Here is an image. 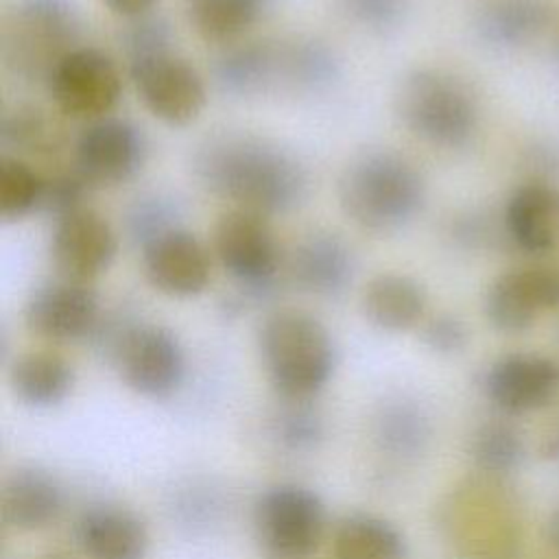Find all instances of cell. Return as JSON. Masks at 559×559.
Wrapping results in <instances>:
<instances>
[{"label": "cell", "instance_id": "cell-1", "mask_svg": "<svg viewBox=\"0 0 559 559\" xmlns=\"http://www.w3.org/2000/svg\"><path fill=\"white\" fill-rule=\"evenodd\" d=\"M192 170L212 194L262 216L297 207L308 188L304 166L288 151L247 133L207 138L192 157Z\"/></svg>", "mask_w": 559, "mask_h": 559}, {"label": "cell", "instance_id": "cell-2", "mask_svg": "<svg viewBox=\"0 0 559 559\" xmlns=\"http://www.w3.org/2000/svg\"><path fill=\"white\" fill-rule=\"evenodd\" d=\"M426 183L411 159L393 151H367L338 177L341 210L365 231L393 234L424 207Z\"/></svg>", "mask_w": 559, "mask_h": 559}, {"label": "cell", "instance_id": "cell-3", "mask_svg": "<svg viewBox=\"0 0 559 559\" xmlns=\"http://www.w3.org/2000/svg\"><path fill=\"white\" fill-rule=\"evenodd\" d=\"M258 349L271 386L288 402H308L336 369L330 330L310 312L273 310L258 330Z\"/></svg>", "mask_w": 559, "mask_h": 559}, {"label": "cell", "instance_id": "cell-4", "mask_svg": "<svg viewBox=\"0 0 559 559\" xmlns=\"http://www.w3.org/2000/svg\"><path fill=\"white\" fill-rule=\"evenodd\" d=\"M402 124L437 148H463L478 131V103L465 81L441 68L408 72L395 94Z\"/></svg>", "mask_w": 559, "mask_h": 559}, {"label": "cell", "instance_id": "cell-5", "mask_svg": "<svg viewBox=\"0 0 559 559\" xmlns=\"http://www.w3.org/2000/svg\"><path fill=\"white\" fill-rule=\"evenodd\" d=\"M212 247L223 271L236 282L225 304L240 312L247 304H262L282 286V255L266 216L240 207L221 214L212 231Z\"/></svg>", "mask_w": 559, "mask_h": 559}, {"label": "cell", "instance_id": "cell-6", "mask_svg": "<svg viewBox=\"0 0 559 559\" xmlns=\"http://www.w3.org/2000/svg\"><path fill=\"white\" fill-rule=\"evenodd\" d=\"M79 13L70 0H17L4 17L2 59L26 81H46L57 61L76 48Z\"/></svg>", "mask_w": 559, "mask_h": 559}, {"label": "cell", "instance_id": "cell-7", "mask_svg": "<svg viewBox=\"0 0 559 559\" xmlns=\"http://www.w3.org/2000/svg\"><path fill=\"white\" fill-rule=\"evenodd\" d=\"M105 343L122 382L138 395L162 400L173 395L186 376L179 338L164 325L116 321Z\"/></svg>", "mask_w": 559, "mask_h": 559}, {"label": "cell", "instance_id": "cell-8", "mask_svg": "<svg viewBox=\"0 0 559 559\" xmlns=\"http://www.w3.org/2000/svg\"><path fill=\"white\" fill-rule=\"evenodd\" d=\"M325 504L301 485H275L253 504L255 537L280 559L312 555L325 535Z\"/></svg>", "mask_w": 559, "mask_h": 559}, {"label": "cell", "instance_id": "cell-9", "mask_svg": "<svg viewBox=\"0 0 559 559\" xmlns=\"http://www.w3.org/2000/svg\"><path fill=\"white\" fill-rule=\"evenodd\" d=\"M46 85L61 114L90 122L109 116L122 94L116 61L94 46H76L63 55L50 70Z\"/></svg>", "mask_w": 559, "mask_h": 559}, {"label": "cell", "instance_id": "cell-10", "mask_svg": "<svg viewBox=\"0 0 559 559\" xmlns=\"http://www.w3.org/2000/svg\"><path fill=\"white\" fill-rule=\"evenodd\" d=\"M129 74L144 107L170 127L190 124L205 107L203 76L173 50L131 61Z\"/></svg>", "mask_w": 559, "mask_h": 559}, {"label": "cell", "instance_id": "cell-11", "mask_svg": "<svg viewBox=\"0 0 559 559\" xmlns=\"http://www.w3.org/2000/svg\"><path fill=\"white\" fill-rule=\"evenodd\" d=\"M559 306V269L522 264L500 273L485 293V317L498 332H524Z\"/></svg>", "mask_w": 559, "mask_h": 559}, {"label": "cell", "instance_id": "cell-12", "mask_svg": "<svg viewBox=\"0 0 559 559\" xmlns=\"http://www.w3.org/2000/svg\"><path fill=\"white\" fill-rule=\"evenodd\" d=\"M100 319L98 295L92 284L61 275L39 284L24 308L26 328L35 336L55 343L94 336Z\"/></svg>", "mask_w": 559, "mask_h": 559}, {"label": "cell", "instance_id": "cell-13", "mask_svg": "<svg viewBox=\"0 0 559 559\" xmlns=\"http://www.w3.org/2000/svg\"><path fill=\"white\" fill-rule=\"evenodd\" d=\"M142 131L116 116L92 120L74 142V170L92 186H116L131 179L144 162Z\"/></svg>", "mask_w": 559, "mask_h": 559}, {"label": "cell", "instance_id": "cell-14", "mask_svg": "<svg viewBox=\"0 0 559 559\" xmlns=\"http://www.w3.org/2000/svg\"><path fill=\"white\" fill-rule=\"evenodd\" d=\"M118 251V236L109 221L92 207H79L55 218L50 258L57 275L92 284L105 273Z\"/></svg>", "mask_w": 559, "mask_h": 559}, {"label": "cell", "instance_id": "cell-15", "mask_svg": "<svg viewBox=\"0 0 559 559\" xmlns=\"http://www.w3.org/2000/svg\"><path fill=\"white\" fill-rule=\"evenodd\" d=\"M148 284L168 297H194L210 284L212 262L205 245L183 227H175L142 247Z\"/></svg>", "mask_w": 559, "mask_h": 559}, {"label": "cell", "instance_id": "cell-16", "mask_svg": "<svg viewBox=\"0 0 559 559\" xmlns=\"http://www.w3.org/2000/svg\"><path fill=\"white\" fill-rule=\"evenodd\" d=\"M485 393L504 413H531L559 393V365L542 354H509L485 373Z\"/></svg>", "mask_w": 559, "mask_h": 559}, {"label": "cell", "instance_id": "cell-17", "mask_svg": "<svg viewBox=\"0 0 559 559\" xmlns=\"http://www.w3.org/2000/svg\"><path fill=\"white\" fill-rule=\"evenodd\" d=\"M354 271V251L341 236L312 231L293 247L284 273L295 288L314 297L334 299L349 288Z\"/></svg>", "mask_w": 559, "mask_h": 559}, {"label": "cell", "instance_id": "cell-18", "mask_svg": "<svg viewBox=\"0 0 559 559\" xmlns=\"http://www.w3.org/2000/svg\"><path fill=\"white\" fill-rule=\"evenodd\" d=\"M502 229L524 253L555 251L559 247V186L548 179L520 183L504 203Z\"/></svg>", "mask_w": 559, "mask_h": 559}, {"label": "cell", "instance_id": "cell-19", "mask_svg": "<svg viewBox=\"0 0 559 559\" xmlns=\"http://www.w3.org/2000/svg\"><path fill=\"white\" fill-rule=\"evenodd\" d=\"M74 539L87 559H144L146 524L118 504H92L74 522Z\"/></svg>", "mask_w": 559, "mask_h": 559}, {"label": "cell", "instance_id": "cell-20", "mask_svg": "<svg viewBox=\"0 0 559 559\" xmlns=\"http://www.w3.org/2000/svg\"><path fill=\"white\" fill-rule=\"evenodd\" d=\"M214 83L234 96H253L280 87V39L236 41L212 61Z\"/></svg>", "mask_w": 559, "mask_h": 559}, {"label": "cell", "instance_id": "cell-21", "mask_svg": "<svg viewBox=\"0 0 559 559\" xmlns=\"http://www.w3.org/2000/svg\"><path fill=\"white\" fill-rule=\"evenodd\" d=\"M2 520L15 531H39L52 524L63 509V491L52 474L37 467H17L0 493Z\"/></svg>", "mask_w": 559, "mask_h": 559}, {"label": "cell", "instance_id": "cell-22", "mask_svg": "<svg viewBox=\"0 0 559 559\" xmlns=\"http://www.w3.org/2000/svg\"><path fill=\"white\" fill-rule=\"evenodd\" d=\"M360 306L371 325L386 332H404L421 321L426 290L411 275L380 273L367 282Z\"/></svg>", "mask_w": 559, "mask_h": 559}, {"label": "cell", "instance_id": "cell-23", "mask_svg": "<svg viewBox=\"0 0 559 559\" xmlns=\"http://www.w3.org/2000/svg\"><path fill=\"white\" fill-rule=\"evenodd\" d=\"M9 382L22 404L31 408H52L72 393L74 369L61 354L37 349L13 360Z\"/></svg>", "mask_w": 559, "mask_h": 559}, {"label": "cell", "instance_id": "cell-24", "mask_svg": "<svg viewBox=\"0 0 559 559\" xmlns=\"http://www.w3.org/2000/svg\"><path fill=\"white\" fill-rule=\"evenodd\" d=\"M550 22L544 0H491L476 13V33L491 48L511 50L535 41Z\"/></svg>", "mask_w": 559, "mask_h": 559}, {"label": "cell", "instance_id": "cell-25", "mask_svg": "<svg viewBox=\"0 0 559 559\" xmlns=\"http://www.w3.org/2000/svg\"><path fill=\"white\" fill-rule=\"evenodd\" d=\"M332 559H406V539L395 524L371 513H354L338 522Z\"/></svg>", "mask_w": 559, "mask_h": 559}, {"label": "cell", "instance_id": "cell-26", "mask_svg": "<svg viewBox=\"0 0 559 559\" xmlns=\"http://www.w3.org/2000/svg\"><path fill=\"white\" fill-rule=\"evenodd\" d=\"M282 90L299 94H319L341 74L334 50L314 37L280 39Z\"/></svg>", "mask_w": 559, "mask_h": 559}, {"label": "cell", "instance_id": "cell-27", "mask_svg": "<svg viewBox=\"0 0 559 559\" xmlns=\"http://www.w3.org/2000/svg\"><path fill=\"white\" fill-rule=\"evenodd\" d=\"M266 0H183L188 24L210 44H236L262 17Z\"/></svg>", "mask_w": 559, "mask_h": 559}, {"label": "cell", "instance_id": "cell-28", "mask_svg": "<svg viewBox=\"0 0 559 559\" xmlns=\"http://www.w3.org/2000/svg\"><path fill=\"white\" fill-rule=\"evenodd\" d=\"M0 144L4 151H13L15 157L50 155L59 148L61 135L39 109L15 107L2 118Z\"/></svg>", "mask_w": 559, "mask_h": 559}, {"label": "cell", "instance_id": "cell-29", "mask_svg": "<svg viewBox=\"0 0 559 559\" xmlns=\"http://www.w3.org/2000/svg\"><path fill=\"white\" fill-rule=\"evenodd\" d=\"M44 175H39L26 159L2 155L0 159V216L4 221H20L41 207Z\"/></svg>", "mask_w": 559, "mask_h": 559}, {"label": "cell", "instance_id": "cell-30", "mask_svg": "<svg viewBox=\"0 0 559 559\" xmlns=\"http://www.w3.org/2000/svg\"><path fill=\"white\" fill-rule=\"evenodd\" d=\"M384 450L393 454H415L428 439L424 415L411 404H391L382 411L376 430Z\"/></svg>", "mask_w": 559, "mask_h": 559}, {"label": "cell", "instance_id": "cell-31", "mask_svg": "<svg viewBox=\"0 0 559 559\" xmlns=\"http://www.w3.org/2000/svg\"><path fill=\"white\" fill-rule=\"evenodd\" d=\"M472 456L485 472L502 474L520 465L524 445L520 435L507 424L483 426L472 441Z\"/></svg>", "mask_w": 559, "mask_h": 559}, {"label": "cell", "instance_id": "cell-32", "mask_svg": "<svg viewBox=\"0 0 559 559\" xmlns=\"http://www.w3.org/2000/svg\"><path fill=\"white\" fill-rule=\"evenodd\" d=\"M177 218L179 212L173 201L157 194L140 197L129 205L124 214V231L127 238L142 249L164 231L179 227Z\"/></svg>", "mask_w": 559, "mask_h": 559}, {"label": "cell", "instance_id": "cell-33", "mask_svg": "<svg viewBox=\"0 0 559 559\" xmlns=\"http://www.w3.org/2000/svg\"><path fill=\"white\" fill-rule=\"evenodd\" d=\"M120 46L127 61H138L151 55L173 50V28L166 17L157 13H146L135 20H127L120 33Z\"/></svg>", "mask_w": 559, "mask_h": 559}, {"label": "cell", "instance_id": "cell-34", "mask_svg": "<svg viewBox=\"0 0 559 559\" xmlns=\"http://www.w3.org/2000/svg\"><path fill=\"white\" fill-rule=\"evenodd\" d=\"M290 406L277 417V439L293 452L312 450L323 437L321 417L308 406V402H288Z\"/></svg>", "mask_w": 559, "mask_h": 559}, {"label": "cell", "instance_id": "cell-35", "mask_svg": "<svg viewBox=\"0 0 559 559\" xmlns=\"http://www.w3.org/2000/svg\"><path fill=\"white\" fill-rule=\"evenodd\" d=\"M336 7L358 26L371 33H389L404 24L408 0H334Z\"/></svg>", "mask_w": 559, "mask_h": 559}, {"label": "cell", "instance_id": "cell-36", "mask_svg": "<svg viewBox=\"0 0 559 559\" xmlns=\"http://www.w3.org/2000/svg\"><path fill=\"white\" fill-rule=\"evenodd\" d=\"M44 179L46 183H44V199L39 210H44L52 218H59L68 212L85 207V199L92 186L74 168L48 175Z\"/></svg>", "mask_w": 559, "mask_h": 559}, {"label": "cell", "instance_id": "cell-37", "mask_svg": "<svg viewBox=\"0 0 559 559\" xmlns=\"http://www.w3.org/2000/svg\"><path fill=\"white\" fill-rule=\"evenodd\" d=\"M421 341L437 354H459L467 345V328L454 314H437L424 323Z\"/></svg>", "mask_w": 559, "mask_h": 559}, {"label": "cell", "instance_id": "cell-38", "mask_svg": "<svg viewBox=\"0 0 559 559\" xmlns=\"http://www.w3.org/2000/svg\"><path fill=\"white\" fill-rule=\"evenodd\" d=\"M452 238L463 245V247H485L493 240L491 236V227L487 225V218L485 214H478V212H467V214H461L454 218L452 223Z\"/></svg>", "mask_w": 559, "mask_h": 559}, {"label": "cell", "instance_id": "cell-39", "mask_svg": "<svg viewBox=\"0 0 559 559\" xmlns=\"http://www.w3.org/2000/svg\"><path fill=\"white\" fill-rule=\"evenodd\" d=\"M114 15L124 20H135L146 13H153L157 0H100Z\"/></svg>", "mask_w": 559, "mask_h": 559}, {"label": "cell", "instance_id": "cell-40", "mask_svg": "<svg viewBox=\"0 0 559 559\" xmlns=\"http://www.w3.org/2000/svg\"><path fill=\"white\" fill-rule=\"evenodd\" d=\"M548 533H550V542H552L555 550L559 552V511H555V513H552L550 524H548Z\"/></svg>", "mask_w": 559, "mask_h": 559}]
</instances>
